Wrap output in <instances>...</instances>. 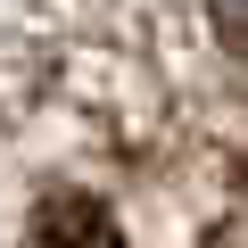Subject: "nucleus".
<instances>
[{"mask_svg": "<svg viewBox=\"0 0 248 248\" xmlns=\"http://www.w3.org/2000/svg\"><path fill=\"white\" fill-rule=\"evenodd\" d=\"M215 33H223V50L248 66V9H215Z\"/></svg>", "mask_w": 248, "mask_h": 248, "instance_id": "f03ea898", "label": "nucleus"}, {"mask_svg": "<svg viewBox=\"0 0 248 248\" xmlns=\"http://www.w3.org/2000/svg\"><path fill=\"white\" fill-rule=\"evenodd\" d=\"M33 248H124V223L99 190H50L33 207Z\"/></svg>", "mask_w": 248, "mask_h": 248, "instance_id": "f257e3e1", "label": "nucleus"}]
</instances>
